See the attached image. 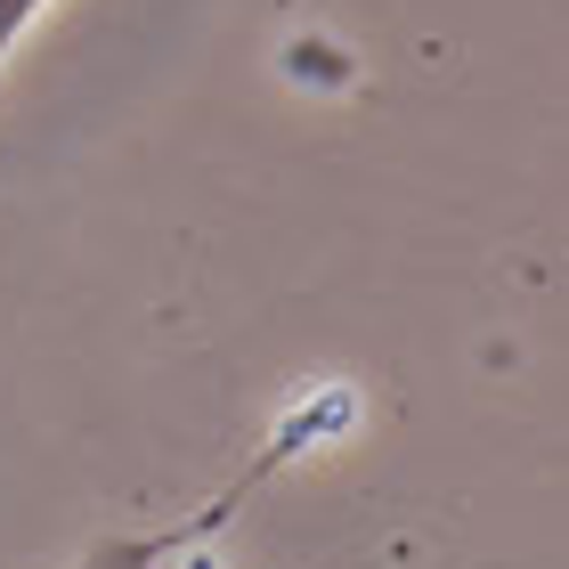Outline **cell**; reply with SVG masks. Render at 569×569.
Here are the masks:
<instances>
[{"label": "cell", "mask_w": 569, "mask_h": 569, "mask_svg": "<svg viewBox=\"0 0 569 569\" xmlns=\"http://www.w3.org/2000/svg\"><path fill=\"white\" fill-rule=\"evenodd\" d=\"M41 9H49V0H0V66H9V58H17V41L41 24Z\"/></svg>", "instance_id": "7a4b0ae2"}, {"label": "cell", "mask_w": 569, "mask_h": 569, "mask_svg": "<svg viewBox=\"0 0 569 569\" xmlns=\"http://www.w3.org/2000/svg\"><path fill=\"white\" fill-rule=\"evenodd\" d=\"M350 416V399L342 391H309L301 407H293V416H284L269 439H261V456H252L244 463V472L237 480H228V488H212V497H203L196 512H179V521H163V529H131V537H98V546L82 553V561H66V569H171L179 553H188V546H203V537H220L228 521H237V512L252 505V497H261V488L284 472V463H293L301 448H309V439H326L333 423H342Z\"/></svg>", "instance_id": "6da1fadb"}, {"label": "cell", "mask_w": 569, "mask_h": 569, "mask_svg": "<svg viewBox=\"0 0 569 569\" xmlns=\"http://www.w3.org/2000/svg\"><path fill=\"white\" fill-rule=\"evenodd\" d=\"M171 569H220V561H212V553H203V546H188V553H179Z\"/></svg>", "instance_id": "3957f363"}]
</instances>
